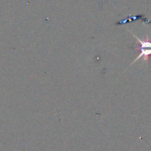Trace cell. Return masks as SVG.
Here are the masks:
<instances>
[{
	"instance_id": "6da1fadb",
	"label": "cell",
	"mask_w": 151,
	"mask_h": 151,
	"mask_svg": "<svg viewBox=\"0 0 151 151\" xmlns=\"http://www.w3.org/2000/svg\"><path fill=\"white\" fill-rule=\"evenodd\" d=\"M134 36L137 38V41L139 42V44H141L140 45V54L139 55L138 57L137 58L134 60V62H136L137 60H138L139 59H140L142 57H145V58H147V57L148 55H151V42L149 41H142V40L139 39V38H138V37L136 36L135 35H134Z\"/></svg>"
}]
</instances>
